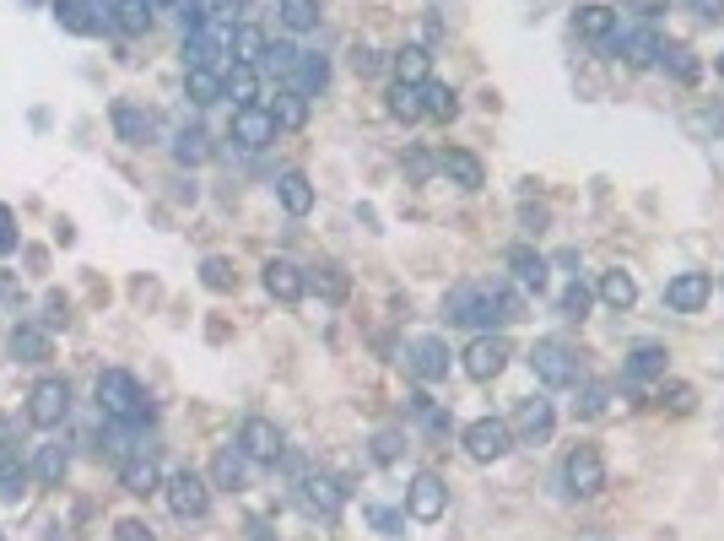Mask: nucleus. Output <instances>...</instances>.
<instances>
[{
  "mask_svg": "<svg viewBox=\"0 0 724 541\" xmlns=\"http://www.w3.org/2000/svg\"><path fill=\"white\" fill-rule=\"evenodd\" d=\"M444 314H449V325L492 331V325L525 320V298H519V293H503V287H487V282H465V287H454V293H449Z\"/></svg>",
  "mask_w": 724,
  "mask_h": 541,
  "instance_id": "1",
  "label": "nucleus"
},
{
  "mask_svg": "<svg viewBox=\"0 0 724 541\" xmlns=\"http://www.w3.org/2000/svg\"><path fill=\"white\" fill-rule=\"evenodd\" d=\"M98 406H103V417H114V422H146L152 417V395H146L141 379L125 374V368H103L98 374Z\"/></svg>",
  "mask_w": 724,
  "mask_h": 541,
  "instance_id": "2",
  "label": "nucleus"
},
{
  "mask_svg": "<svg viewBox=\"0 0 724 541\" xmlns=\"http://www.w3.org/2000/svg\"><path fill=\"white\" fill-rule=\"evenodd\" d=\"M530 368H535V379H541V385H552V390L579 385V358H573L557 336L535 341V347H530Z\"/></svg>",
  "mask_w": 724,
  "mask_h": 541,
  "instance_id": "3",
  "label": "nucleus"
},
{
  "mask_svg": "<svg viewBox=\"0 0 724 541\" xmlns=\"http://www.w3.org/2000/svg\"><path fill=\"white\" fill-rule=\"evenodd\" d=\"M163 493H168V509L179 514V520H206V514H211V482L200 477V471H179V477H168Z\"/></svg>",
  "mask_w": 724,
  "mask_h": 541,
  "instance_id": "4",
  "label": "nucleus"
},
{
  "mask_svg": "<svg viewBox=\"0 0 724 541\" xmlns=\"http://www.w3.org/2000/svg\"><path fill=\"white\" fill-rule=\"evenodd\" d=\"M562 482H568L573 498H595L600 487H606V460H600L595 444H579V450H568V460H562Z\"/></svg>",
  "mask_w": 724,
  "mask_h": 541,
  "instance_id": "5",
  "label": "nucleus"
},
{
  "mask_svg": "<svg viewBox=\"0 0 724 541\" xmlns=\"http://www.w3.org/2000/svg\"><path fill=\"white\" fill-rule=\"evenodd\" d=\"M514 358L508 352V341L503 336H492V331H481L471 347L460 352V368H465V379H476V385H487V379H498L503 374V363Z\"/></svg>",
  "mask_w": 724,
  "mask_h": 541,
  "instance_id": "6",
  "label": "nucleus"
},
{
  "mask_svg": "<svg viewBox=\"0 0 724 541\" xmlns=\"http://www.w3.org/2000/svg\"><path fill=\"white\" fill-rule=\"evenodd\" d=\"M460 439H465V455L471 460H503L514 450V428H508L503 417H476Z\"/></svg>",
  "mask_w": 724,
  "mask_h": 541,
  "instance_id": "7",
  "label": "nucleus"
},
{
  "mask_svg": "<svg viewBox=\"0 0 724 541\" xmlns=\"http://www.w3.org/2000/svg\"><path fill=\"white\" fill-rule=\"evenodd\" d=\"M28 417H33V428H60L71 417V385L65 379H38L28 395Z\"/></svg>",
  "mask_w": 724,
  "mask_h": 541,
  "instance_id": "8",
  "label": "nucleus"
},
{
  "mask_svg": "<svg viewBox=\"0 0 724 541\" xmlns=\"http://www.w3.org/2000/svg\"><path fill=\"white\" fill-rule=\"evenodd\" d=\"M238 450L249 460H260V466H276L281 455H287V439H281V428L271 417H244V428H238Z\"/></svg>",
  "mask_w": 724,
  "mask_h": 541,
  "instance_id": "9",
  "label": "nucleus"
},
{
  "mask_svg": "<svg viewBox=\"0 0 724 541\" xmlns=\"http://www.w3.org/2000/svg\"><path fill=\"white\" fill-rule=\"evenodd\" d=\"M281 136V125H276V114L265 109V103H249V109H233V141L244 152H260V147H271V141Z\"/></svg>",
  "mask_w": 724,
  "mask_h": 541,
  "instance_id": "10",
  "label": "nucleus"
},
{
  "mask_svg": "<svg viewBox=\"0 0 724 541\" xmlns=\"http://www.w3.org/2000/svg\"><path fill=\"white\" fill-rule=\"evenodd\" d=\"M55 17L65 33H82V38L114 28V6H103V0H55Z\"/></svg>",
  "mask_w": 724,
  "mask_h": 541,
  "instance_id": "11",
  "label": "nucleus"
},
{
  "mask_svg": "<svg viewBox=\"0 0 724 541\" xmlns=\"http://www.w3.org/2000/svg\"><path fill=\"white\" fill-rule=\"evenodd\" d=\"M514 444H546L552 439V428H557V412H552V401H541V395H530V401H519L514 406Z\"/></svg>",
  "mask_w": 724,
  "mask_h": 541,
  "instance_id": "12",
  "label": "nucleus"
},
{
  "mask_svg": "<svg viewBox=\"0 0 724 541\" xmlns=\"http://www.w3.org/2000/svg\"><path fill=\"white\" fill-rule=\"evenodd\" d=\"M444 509H449V487H444V477L422 471V477L406 487V514H411V520H422V525H433V520H444Z\"/></svg>",
  "mask_w": 724,
  "mask_h": 541,
  "instance_id": "13",
  "label": "nucleus"
},
{
  "mask_svg": "<svg viewBox=\"0 0 724 541\" xmlns=\"http://www.w3.org/2000/svg\"><path fill=\"white\" fill-rule=\"evenodd\" d=\"M449 363H454V352H449V341H438V336H417V341L406 347V368L422 379V385L444 379V374H449Z\"/></svg>",
  "mask_w": 724,
  "mask_h": 541,
  "instance_id": "14",
  "label": "nucleus"
},
{
  "mask_svg": "<svg viewBox=\"0 0 724 541\" xmlns=\"http://www.w3.org/2000/svg\"><path fill=\"white\" fill-rule=\"evenodd\" d=\"M109 120H114V136L125 141V147H146V141L157 136V114L141 109V103H125V98H119L114 109H109Z\"/></svg>",
  "mask_w": 724,
  "mask_h": 541,
  "instance_id": "15",
  "label": "nucleus"
},
{
  "mask_svg": "<svg viewBox=\"0 0 724 541\" xmlns=\"http://www.w3.org/2000/svg\"><path fill=\"white\" fill-rule=\"evenodd\" d=\"M708 293H714V287H708V271H676L665 282V303L676 314H697V309H708Z\"/></svg>",
  "mask_w": 724,
  "mask_h": 541,
  "instance_id": "16",
  "label": "nucleus"
},
{
  "mask_svg": "<svg viewBox=\"0 0 724 541\" xmlns=\"http://www.w3.org/2000/svg\"><path fill=\"white\" fill-rule=\"evenodd\" d=\"M298 504L308 514H319V520H335V514L346 509V487L330 482V477H303L298 482Z\"/></svg>",
  "mask_w": 724,
  "mask_h": 541,
  "instance_id": "17",
  "label": "nucleus"
},
{
  "mask_svg": "<svg viewBox=\"0 0 724 541\" xmlns=\"http://www.w3.org/2000/svg\"><path fill=\"white\" fill-rule=\"evenodd\" d=\"M606 49L616 60H627V65H660V55H665V44L649 28H643V33H611Z\"/></svg>",
  "mask_w": 724,
  "mask_h": 541,
  "instance_id": "18",
  "label": "nucleus"
},
{
  "mask_svg": "<svg viewBox=\"0 0 724 541\" xmlns=\"http://www.w3.org/2000/svg\"><path fill=\"white\" fill-rule=\"evenodd\" d=\"M249 0H184V28L200 33L211 28V22H227V28H238V11H244Z\"/></svg>",
  "mask_w": 724,
  "mask_h": 541,
  "instance_id": "19",
  "label": "nucleus"
},
{
  "mask_svg": "<svg viewBox=\"0 0 724 541\" xmlns=\"http://www.w3.org/2000/svg\"><path fill=\"white\" fill-rule=\"evenodd\" d=\"M265 293L276 303H298L308 293V276L292 266V260H265Z\"/></svg>",
  "mask_w": 724,
  "mask_h": 541,
  "instance_id": "20",
  "label": "nucleus"
},
{
  "mask_svg": "<svg viewBox=\"0 0 724 541\" xmlns=\"http://www.w3.org/2000/svg\"><path fill=\"white\" fill-rule=\"evenodd\" d=\"M622 379H627V385H649V379H665V347H654V341L633 347V352H627V363H622Z\"/></svg>",
  "mask_w": 724,
  "mask_h": 541,
  "instance_id": "21",
  "label": "nucleus"
},
{
  "mask_svg": "<svg viewBox=\"0 0 724 541\" xmlns=\"http://www.w3.org/2000/svg\"><path fill=\"white\" fill-rule=\"evenodd\" d=\"M227 49H233V65H260L271 38H265V28H254V22H238V28H227Z\"/></svg>",
  "mask_w": 724,
  "mask_h": 541,
  "instance_id": "22",
  "label": "nucleus"
},
{
  "mask_svg": "<svg viewBox=\"0 0 724 541\" xmlns=\"http://www.w3.org/2000/svg\"><path fill=\"white\" fill-rule=\"evenodd\" d=\"M119 482H125V493L152 498L157 487H163V471H157V460H152V455H130L125 466H119Z\"/></svg>",
  "mask_w": 724,
  "mask_h": 541,
  "instance_id": "23",
  "label": "nucleus"
},
{
  "mask_svg": "<svg viewBox=\"0 0 724 541\" xmlns=\"http://www.w3.org/2000/svg\"><path fill=\"white\" fill-rule=\"evenodd\" d=\"M244 471H249V455L238 450V444H222L217 460H211V487H227V493H238V487H244Z\"/></svg>",
  "mask_w": 724,
  "mask_h": 541,
  "instance_id": "24",
  "label": "nucleus"
},
{
  "mask_svg": "<svg viewBox=\"0 0 724 541\" xmlns=\"http://www.w3.org/2000/svg\"><path fill=\"white\" fill-rule=\"evenodd\" d=\"M438 168H444V179H454L460 190H481V184H487V168H481L476 152L454 147V152H444V163H438Z\"/></svg>",
  "mask_w": 724,
  "mask_h": 541,
  "instance_id": "25",
  "label": "nucleus"
},
{
  "mask_svg": "<svg viewBox=\"0 0 724 541\" xmlns=\"http://www.w3.org/2000/svg\"><path fill=\"white\" fill-rule=\"evenodd\" d=\"M325 82H330V60H325V55H298V71L287 76V87L303 92V98H319Z\"/></svg>",
  "mask_w": 724,
  "mask_h": 541,
  "instance_id": "26",
  "label": "nucleus"
},
{
  "mask_svg": "<svg viewBox=\"0 0 724 541\" xmlns=\"http://www.w3.org/2000/svg\"><path fill=\"white\" fill-rule=\"evenodd\" d=\"M390 65H395V82H406V87L433 82V55H427L422 44H406V49H400V55H395Z\"/></svg>",
  "mask_w": 724,
  "mask_h": 541,
  "instance_id": "27",
  "label": "nucleus"
},
{
  "mask_svg": "<svg viewBox=\"0 0 724 541\" xmlns=\"http://www.w3.org/2000/svg\"><path fill=\"white\" fill-rule=\"evenodd\" d=\"M276 195H281V206H287L292 217H308V211H314V184H308L298 168H287V174L276 179Z\"/></svg>",
  "mask_w": 724,
  "mask_h": 541,
  "instance_id": "28",
  "label": "nucleus"
},
{
  "mask_svg": "<svg viewBox=\"0 0 724 541\" xmlns=\"http://www.w3.org/2000/svg\"><path fill=\"white\" fill-rule=\"evenodd\" d=\"M573 28H579V38H589V44H606L616 33V11L611 6H579L573 11Z\"/></svg>",
  "mask_w": 724,
  "mask_h": 541,
  "instance_id": "29",
  "label": "nucleus"
},
{
  "mask_svg": "<svg viewBox=\"0 0 724 541\" xmlns=\"http://www.w3.org/2000/svg\"><path fill=\"white\" fill-rule=\"evenodd\" d=\"M222 98H233L238 109L260 103V71H254V65H233V71L222 76Z\"/></svg>",
  "mask_w": 724,
  "mask_h": 541,
  "instance_id": "30",
  "label": "nucleus"
},
{
  "mask_svg": "<svg viewBox=\"0 0 724 541\" xmlns=\"http://www.w3.org/2000/svg\"><path fill=\"white\" fill-rule=\"evenodd\" d=\"M595 293H600V303H611V309L622 314V309H633V303H638V282H633V271H606Z\"/></svg>",
  "mask_w": 724,
  "mask_h": 541,
  "instance_id": "31",
  "label": "nucleus"
},
{
  "mask_svg": "<svg viewBox=\"0 0 724 541\" xmlns=\"http://www.w3.org/2000/svg\"><path fill=\"white\" fill-rule=\"evenodd\" d=\"M508 266H514V276H519L525 287H535V293L546 287V271H552V266H546V255H535L530 244H514V249H508Z\"/></svg>",
  "mask_w": 724,
  "mask_h": 541,
  "instance_id": "32",
  "label": "nucleus"
},
{
  "mask_svg": "<svg viewBox=\"0 0 724 541\" xmlns=\"http://www.w3.org/2000/svg\"><path fill=\"white\" fill-rule=\"evenodd\" d=\"M11 358L17 363H44L49 358V336L38 331V325H17V331H11Z\"/></svg>",
  "mask_w": 724,
  "mask_h": 541,
  "instance_id": "33",
  "label": "nucleus"
},
{
  "mask_svg": "<svg viewBox=\"0 0 724 541\" xmlns=\"http://www.w3.org/2000/svg\"><path fill=\"white\" fill-rule=\"evenodd\" d=\"M422 114H427V120H454V114H460V98H454V87H444V82H422Z\"/></svg>",
  "mask_w": 724,
  "mask_h": 541,
  "instance_id": "34",
  "label": "nucleus"
},
{
  "mask_svg": "<svg viewBox=\"0 0 724 541\" xmlns=\"http://www.w3.org/2000/svg\"><path fill=\"white\" fill-rule=\"evenodd\" d=\"M28 493V466H22L11 450H0V504H11V498Z\"/></svg>",
  "mask_w": 724,
  "mask_h": 541,
  "instance_id": "35",
  "label": "nucleus"
},
{
  "mask_svg": "<svg viewBox=\"0 0 724 541\" xmlns=\"http://www.w3.org/2000/svg\"><path fill=\"white\" fill-rule=\"evenodd\" d=\"M184 92H190V103H217L222 98V76L211 71V65H195V71H184Z\"/></svg>",
  "mask_w": 724,
  "mask_h": 541,
  "instance_id": "36",
  "label": "nucleus"
},
{
  "mask_svg": "<svg viewBox=\"0 0 724 541\" xmlns=\"http://www.w3.org/2000/svg\"><path fill=\"white\" fill-rule=\"evenodd\" d=\"M114 28L119 33H146L152 28V6H146V0H114Z\"/></svg>",
  "mask_w": 724,
  "mask_h": 541,
  "instance_id": "37",
  "label": "nucleus"
},
{
  "mask_svg": "<svg viewBox=\"0 0 724 541\" xmlns=\"http://www.w3.org/2000/svg\"><path fill=\"white\" fill-rule=\"evenodd\" d=\"M222 33L200 28V33H184V71H195V65H211V55H217Z\"/></svg>",
  "mask_w": 724,
  "mask_h": 541,
  "instance_id": "38",
  "label": "nucleus"
},
{
  "mask_svg": "<svg viewBox=\"0 0 724 541\" xmlns=\"http://www.w3.org/2000/svg\"><path fill=\"white\" fill-rule=\"evenodd\" d=\"M65 466H71L65 444H44V450H38V460H33V477L44 482V487H55V482L65 477Z\"/></svg>",
  "mask_w": 724,
  "mask_h": 541,
  "instance_id": "39",
  "label": "nucleus"
},
{
  "mask_svg": "<svg viewBox=\"0 0 724 541\" xmlns=\"http://www.w3.org/2000/svg\"><path fill=\"white\" fill-rule=\"evenodd\" d=\"M611 395H616V385H606V379H589L573 406H579V417H606V412H611Z\"/></svg>",
  "mask_w": 724,
  "mask_h": 541,
  "instance_id": "40",
  "label": "nucleus"
},
{
  "mask_svg": "<svg viewBox=\"0 0 724 541\" xmlns=\"http://www.w3.org/2000/svg\"><path fill=\"white\" fill-rule=\"evenodd\" d=\"M660 65H670V76H676V82H697V76H703V60H697L687 44H670L665 55H660Z\"/></svg>",
  "mask_w": 724,
  "mask_h": 541,
  "instance_id": "41",
  "label": "nucleus"
},
{
  "mask_svg": "<svg viewBox=\"0 0 724 541\" xmlns=\"http://www.w3.org/2000/svg\"><path fill=\"white\" fill-rule=\"evenodd\" d=\"M281 22H287L292 33H308V28H319V0H281Z\"/></svg>",
  "mask_w": 724,
  "mask_h": 541,
  "instance_id": "42",
  "label": "nucleus"
},
{
  "mask_svg": "<svg viewBox=\"0 0 724 541\" xmlns=\"http://www.w3.org/2000/svg\"><path fill=\"white\" fill-rule=\"evenodd\" d=\"M173 157H179L184 168L206 163V157H211V141H206V130H179V141H173Z\"/></svg>",
  "mask_w": 724,
  "mask_h": 541,
  "instance_id": "43",
  "label": "nucleus"
},
{
  "mask_svg": "<svg viewBox=\"0 0 724 541\" xmlns=\"http://www.w3.org/2000/svg\"><path fill=\"white\" fill-rule=\"evenodd\" d=\"M589 303H595V293H589V287L579 282V276H573V282L562 287V298H557V314H562V320H584V314H589Z\"/></svg>",
  "mask_w": 724,
  "mask_h": 541,
  "instance_id": "44",
  "label": "nucleus"
},
{
  "mask_svg": "<svg viewBox=\"0 0 724 541\" xmlns=\"http://www.w3.org/2000/svg\"><path fill=\"white\" fill-rule=\"evenodd\" d=\"M271 114H276V125H281V130H298V125L308 120V98H303V92H292V87H287V92H281V98H276V109H271Z\"/></svg>",
  "mask_w": 724,
  "mask_h": 541,
  "instance_id": "45",
  "label": "nucleus"
},
{
  "mask_svg": "<svg viewBox=\"0 0 724 541\" xmlns=\"http://www.w3.org/2000/svg\"><path fill=\"white\" fill-rule=\"evenodd\" d=\"M400 455H406V433H400V428H379V433H373V460H379V466H395Z\"/></svg>",
  "mask_w": 724,
  "mask_h": 541,
  "instance_id": "46",
  "label": "nucleus"
},
{
  "mask_svg": "<svg viewBox=\"0 0 724 541\" xmlns=\"http://www.w3.org/2000/svg\"><path fill=\"white\" fill-rule=\"evenodd\" d=\"M390 114H395V120H422V87L395 82V92H390Z\"/></svg>",
  "mask_w": 724,
  "mask_h": 541,
  "instance_id": "47",
  "label": "nucleus"
},
{
  "mask_svg": "<svg viewBox=\"0 0 724 541\" xmlns=\"http://www.w3.org/2000/svg\"><path fill=\"white\" fill-rule=\"evenodd\" d=\"M200 282H206V287H211V293H227V287H238V271H233V266H227V260H222V255H211V260H206V266H200Z\"/></svg>",
  "mask_w": 724,
  "mask_h": 541,
  "instance_id": "48",
  "label": "nucleus"
},
{
  "mask_svg": "<svg viewBox=\"0 0 724 541\" xmlns=\"http://www.w3.org/2000/svg\"><path fill=\"white\" fill-rule=\"evenodd\" d=\"M298 55H303V49H292V44H271V49H265V65H271L281 82H287V76L298 71Z\"/></svg>",
  "mask_w": 724,
  "mask_h": 541,
  "instance_id": "49",
  "label": "nucleus"
},
{
  "mask_svg": "<svg viewBox=\"0 0 724 541\" xmlns=\"http://www.w3.org/2000/svg\"><path fill=\"white\" fill-rule=\"evenodd\" d=\"M660 401L670 406V412H692V406H697V390L681 385V379H670V385L660 390Z\"/></svg>",
  "mask_w": 724,
  "mask_h": 541,
  "instance_id": "50",
  "label": "nucleus"
},
{
  "mask_svg": "<svg viewBox=\"0 0 724 541\" xmlns=\"http://www.w3.org/2000/svg\"><path fill=\"white\" fill-rule=\"evenodd\" d=\"M368 520L379 525V536H406V514H395V509H384V504H373Z\"/></svg>",
  "mask_w": 724,
  "mask_h": 541,
  "instance_id": "51",
  "label": "nucleus"
},
{
  "mask_svg": "<svg viewBox=\"0 0 724 541\" xmlns=\"http://www.w3.org/2000/svg\"><path fill=\"white\" fill-rule=\"evenodd\" d=\"M308 287H319L325 298H346V282L335 276V266H319L314 276H308Z\"/></svg>",
  "mask_w": 724,
  "mask_h": 541,
  "instance_id": "52",
  "label": "nucleus"
},
{
  "mask_svg": "<svg viewBox=\"0 0 724 541\" xmlns=\"http://www.w3.org/2000/svg\"><path fill=\"white\" fill-rule=\"evenodd\" d=\"M114 541H157V536H152V525H146V520H119Z\"/></svg>",
  "mask_w": 724,
  "mask_h": 541,
  "instance_id": "53",
  "label": "nucleus"
},
{
  "mask_svg": "<svg viewBox=\"0 0 724 541\" xmlns=\"http://www.w3.org/2000/svg\"><path fill=\"white\" fill-rule=\"evenodd\" d=\"M17 249V217H11V206L0 201V255H11Z\"/></svg>",
  "mask_w": 724,
  "mask_h": 541,
  "instance_id": "54",
  "label": "nucleus"
},
{
  "mask_svg": "<svg viewBox=\"0 0 724 541\" xmlns=\"http://www.w3.org/2000/svg\"><path fill=\"white\" fill-rule=\"evenodd\" d=\"M697 22H724V0H687Z\"/></svg>",
  "mask_w": 724,
  "mask_h": 541,
  "instance_id": "55",
  "label": "nucleus"
},
{
  "mask_svg": "<svg viewBox=\"0 0 724 541\" xmlns=\"http://www.w3.org/2000/svg\"><path fill=\"white\" fill-rule=\"evenodd\" d=\"M670 6V0H627V11H638V17L643 22H654V17H660V11Z\"/></svg>",
  "mask_w": 724,
  "mask_h": 541,
  "instance_id": "56",
  "label": "nucleus"
},
{
  "mask_svg": "<svg viewBox=\"0 0 724 541\" xmlns=\"http://www.w3.org/2000/svg\"><path fill=\"white\" fill-rule=\"evenodd\" d=\"M352 65H357V76H373V71H379V55H373V49H357V55H352Z\"/></svg>",
  "mask_w": 724,
  "mask_h": 541,
  "instance_id": "57",
  "label": "nucleus"
},
{
  "mask_svg": "<svg viewBox=\"0 0 724 541\" xmlns=\"http://www.w3.org/2000/svg\"><path fill=\"white\" fill-rule=\"evenodd\" d=\"M525 228H530V233H546V206H525Z\"/></svg>",
  "mask_w": 724,
  "mask_h": 541,
  "instance_id": "58",
  "label": "nucleus"
},
{
  "mask_svg": "<svg viewBox=\"0 0 724 541\" xmlns=\"http://www.w3.org/2000/svg\"><path fill=\"white\" fill-rule=\"evenodd\" d=\"M249 531H254V541H276V536H271V531H265V525H260V520H249Z\"/></svg>",
  "mask_w": 724,
  "mask_h": 541,
  "instance_id": "59",
  "label": "nucleus"
},
{
  "mask_svg": "<svg viewBox=\"0 0 724 541\" xmlns=\"http://www.w3.org/2000/svg\"><path fill=\"white\" fill-rule=\"evenodd\" d=\"M11 293H17V282H6V276H0V298H11Z\"/></svg>",
  "mask_w": 724,
  "mask_h": 541,
  "instance_id": "60",
  "label": "nucleus"
},
{
  "mask_svg": "<svg viewBox=\"0 0 724 541\" xmlns=\"http://www.w3.org/2000/svg\"><path fill=\"white\" fill-rule=\"evenodd\" d=\"M146 6H152V11H157V6H173V0H146Z\"/></svg>",
  "mask_w": 724,
  "mask_h": 541,
  "instance_id": "61",
  "label": "nucleus"
},
{
  "mask_svg": "<svg viewBox=\"0 0 724 541\" xmlns=\"http://www.w3.org/2000/svg\"><path fill=\"white\" fill-rule=\"evenodd\" d=\"M719 76H724V55H719Z\"/></svg>",
  "mask_w": 724,
  "mask_h": 541,
  "instance_id": "62",
  "label": "nucleus"
},
{
  "mask_svg": "<svg viewBox=\"0 0 724 541\" xmlns=\"http://www.w3.org/2000/svg\"><path fill=\"white\" fill-rule=\"evenodd\" d=\"M0 541H6V536H0Z\"/></svg>",
  "mask_w": 724,
  "mask_h": 541,
  "instance_id": "63",
  "label": "nucleus"
}]
</instances>
